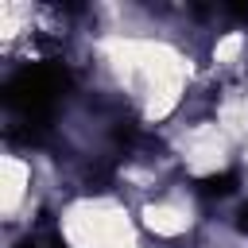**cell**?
Instances as JSON below:
<instances>
[{"instance_id": "cell-2", "label": "cell", "mask_w": 248, "mask_h": 248, "mask_svg": "<svg viewBox=\"0 0 248 248\" xmlns=\"http://www.w3.org/2000/svg\"><path fill=\"white\" fill-rule=\"evenodd\" d=\"M236 225H240V229L248 232V205H240V221H236Z\"/></svg>"}, {"instance_id": "cell-1", "label": "cell", "mask_w": 248, "mask_h": 248, "mask_svg": "<svg viewBox=\"0 0 248 248\" xmlns=\"http://www.w3.org/2000/svg\"><path fill=\"white\" fill-rule=\"evenodd\" d=\"M232 190H236V174H232V170L213 174V178H205V182H202V194H205V198H229Z\"/></svg>"}]
</instances>
